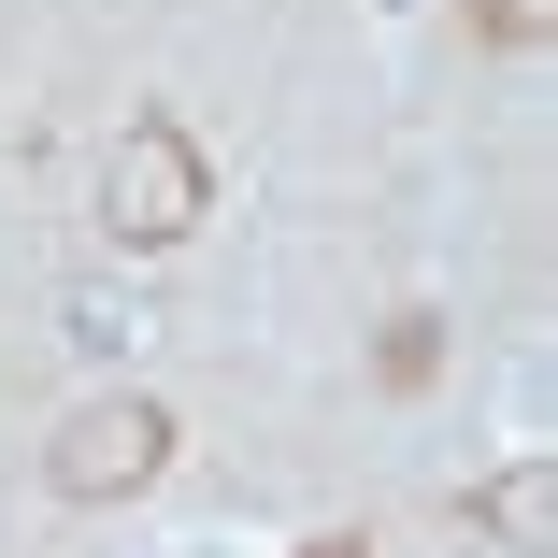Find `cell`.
Returning <instances> with one entry per match:
<instances>
[{"mask_svg": "<svg viewBox=\"0 0 558 558\" xmlns=\"http://www.w3.org/2000/svg\"><path fill=\"white\" fill-rule=\"evenodd\" d=\"M215 215V172H201V144L172 130V116H130L116 144H100V244H130V258H158V244H186Z\"/></svg>", "mask_w": 558, "mask_h": 558, "instance_id": "cell-1", "label": "cell"}, {"mask_svg": "<svg viewBox=\"0 0 558 558\" xmlns=\"http://www.w3.org/2000/svg\"><path fill=\"white\" fill-rule=\"evenodd\" d=\"M158 473H172V401H158V387H100V401H72L58 444H44V487H58V501H130V487H158Z\"/></svg>", "mask_w": 558, "mask_h": 558, "instance_id": "cell-2", "label": "cell"}, {"mask_svg": "<svg viewBox=\"0 0 558 558\" xmlns=\"http://www.w3.org/2000/svg\"><path fill=\"white\" fill-rule=\"evenodd\" d=\"M473 530H487L501 558H558V473H544V459L487 473V487H473Z\"/></svg>", "mask_w": 558, "mask_h": 558, "instance_id": "cell-3", "label": "cell"}, {"mask_svg": "<svg viewBox=\"0 0 558 558\" xmlns=\"http://www.w3.org/2000/svg\"><path fill=\"white\" fill-rule=\"evenodd\" d=\"M444 373V329L429 315H387V387H429Z\"/></svg>", "mask_w": 558, "mask_h": 558, "instance_id": "cell-4", "label": "cell"}, {"mask_svg": "<svg viewBox=\"0 0 558 558\" xmlns=\"http://www.w3.org/2000/svg\"><path fill=\"white\" fill-rule=\"evenodd\" d=\"M473 29L487 44H544V0H473Z\"/></svg>", "mask_w": 558, "mask_h": 558, "instance_id": "cell-5", "label": "cell"}, {"mask_svg": "<svg viewBox=\"0 0 558 558\" xmlns=\"http://www.w3.org/2000/svg\"><path fill=\"white\" fill-rule=\"evenodd\" d=\"M301 558H373V544H359V530H315V544H301Z\"/></svg>", "mask_w": 558, "mask_h": 558, "instance_id": "cell-6", "label": "cell"}]
</instances>
